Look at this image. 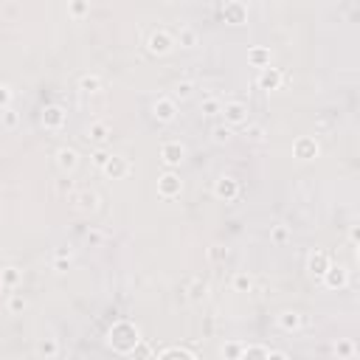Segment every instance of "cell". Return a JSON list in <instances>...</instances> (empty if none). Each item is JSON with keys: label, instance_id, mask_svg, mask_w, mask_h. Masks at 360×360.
<instances>
[{"label": "cell", "instance_id": "obj_17", "mask_svg": "<svg viewBox=\"0 0 360 360\" xmlns=\"http://www.w3.org/2000/svg\"><path fill=\"white\" fill-rule=\"evenodd\" d=\"M79 88L88 90V93H96V90L101 88V79L99 76H82L79 79Z\"/></svg>", "mask_w": 360, "mask_h": 360}, {"label": "cell", "instance_id": "obj_39", "mask_svg": "<svg viewBox=\"0 0 360 360\" xmlns=\"http://www.w3.org/2000/svg\"><path fill=\"white\" fill-rule=\"evenodd\" d=\"M70 11H73V14H82V11H88V6H85V3H73Z\"/></svg>", "mask_w": 360, "mask_h": 360}, {"label": "cell", "instance_id": "obj_18", "mask_svg": "<svg viewBox=\"0 0 360 360\" xmlns=\"http://www.w3.org/2000/svg\"><path fill=\"white\" fill-rule=\"evenodd\" d=\"M225 14L231 17V22H234V25H239V22H242V17H245V9H242V6H236V3H231V6H225Z\"/></svg>", "mask_w": 360, "mask_h": 360}, {"label": "cell", "instance_id": "obj_8", "mask_svg": "<svg viewBox=\"0 0 360 360\" xmlns=\"http://www.w3.org/2000/svg\"><path fill=\"white\" fill-rule=\"evenodd\" d=\"M155 115L160 118V121H172V118H175V101H172V99H160L155 104Z\"/></svg>", "mask_w": 360, "mask_h": 360}, {"label": "cell", "instance_id": "obj_40", "mask_svg": "<svg viewBox=\"0 0 360 360\" xmlns=\"http://www.w3.org/2000/svg\"><path fill=\"white\" fill-rule=\"evenodd\" d=\"M265 360H287V358H284L281 352H268V358H265Z\"/></svg>", "mask_w": 360, "mask_h": 360}, {"label": "cell", "instance_id": "obj_37", "mask_svg": "<svg viewBox=\"0 0 360 360\" xmlns=\"http://www.w3.org/2000/svg\"><path fill=\"white\" fill-rule=\"evenodd\" d=\"M88 242L99 245V242H101V234H99V231H90V234H88Z\"/></svg>", "mask_w": 360, "mask_h": 360}, {"label": "cell", "instance_id": "obj_11", "mask_svg": "<svg viewBox=\"0 0 360 360\" xmlns=\"http://www.w3.org/2000/svg\"><path fill=\"white\" fill-rule=\"evenodd\" d=\"M96 200H99V197H96L93 191H79L76 194V208L79 211H93V208H96Z\"/></svg>", "mask_w": 360, "mask_h": 360}, {"label": "cell", "instance_id": "obj_2", "mask_svg": "<svg viewBox=\"0 0 360 360\" xmlns=\"http://www.w3.org/2000/svg\"><path fill=\"white\" fill-rule=\"evenodd\" d=\"M172 45H175V40H172L169 31H155L149 37V51H152V54H166Z\"/></svg>", "mask_w": 360, "mask_h": 360}, {"label": "cell", "instance_id": "obj_33", "mask_svg": "<svg viewBox=\"0 0 360 360\" xmlns=\"http://www.w3.org/2000/svg\"><path fill=\"white\" fill-rule=\"evenodd\" d=\"M202 110H205V112H208V115H211V112H217V110H220V101L208 99V101H205V104H202Z\"/></svg>", "mask_w": 360, "mask_h": 360}, {"label": "cell", "instance_id": "obj_23", "mask_svg": "<svg viewBox=\"0 0 360 360\" xmlns=\"http://www.w3.org/2000/svg\"><path fill=\"white\" fill-rule=\"evenodd\" d=\"M191 90H194V85H191V82H183V85L175 88V99H189Z\"/></svg>", "mask_w": 360, "mask_h": 360}, {"label": "cell", "instance_id": "obj_5", "mask_svg": "<svg viewBox=\"0 0 360 360\" xmlns=\"http://www.w3.org/2000/svg\"><path fill=\"white\" fill-rule=\"evenodd\" d=\"M259 85H262L265 90H276L281 85V73L276 70V68H265L262 76H259Z\"/></svg>", "mask_w": 360, "mask_h": 360}, {"label": "cell", "instance_id": "obj_26", "mask_svg": "<svg viewBox=\"0 0 360 360\" xmlns=\"http://www.w3.org/2000/svg\"><path fill=\"white\" fill-rule=\"evenodd\" d=\"M223 355H228L231 360H239V355H242V346H239V343H228V346L223 349Z\"/></svg>", "mask_w": 360, "mask_h": 360}, {"label": "cell", "instance_id": "obj_6", "mask_svg": "<svg viewBox=\"0 0 360 360\" xmlns=\"http://www.w3.org/2000/svg\"><path fill=\"white\" fill-rule=\"evenodd\" d=\"M324 279H326L329 287H343L349 276H346V270H343V268H332V265H329V270L324 273Z\"/></svg>", "mask_w": 360, "mask_h": 360}, {"label": "cell", "instance_id": "obj_41", "mask_svg": "<svg viewBox=\"0 0 360 360\" xmlns=\"http://www.w3.org/2000/svg\"><path fill=\"white\" fill-rule=\"evenodd\" d=\"M6 124H9V127H14V124H17V115H14V112H9V115H6Z\"/></svg>", "mask_w": 360, "mask_h": 360}, {"label": "cell", "instance_id": "obj_20", "mask_svg": "<svg viewBox=\"0 0 360 360\" xmlns=\"http://www.w3.org/2000/svg\"><path fill=\"white\" fill-rule=\"evenodd\" d=\"M40 355H43V358H56V340L54 338H45L43 343H40Z\"/></svg>", "mask_w": 360, "mask_h": 360}, {"label": "cell", "instance_id": "obj_1", "mask_svg": "<svg viewBox=\"0 0 360 360\" xmlns=\"http://www.w3.org/2000/svg\"><path fill=\"white\" fill-rule=\"evenodd\" d=\"M223 115L228 124H245L248 121V107L245 104H239V101H228L223 107Z\"/></svg>", "mask_w": 360, "mask_h": 360}, {"label": "cell", "instance_id": "obj_38", "mask_svg": "<svg viewBox=\"0 0 360 360\" xmlns=\"http://www.w3.org/2000/svg\"><path fill=\"white\" fill-rule=\"evenodd\" d=\"M194 298H200V295H205V284H194V292H191Z\"/></svg>", "mask_w": 360, "mask_h": 360}, {"label": "cell", "instance_id": "obj_24", "mask_svg": "<svg viewBox=\"0 0 360 360\" xmlns=\"http://www.w3.org/2000/svg\"><path fill=\"white\" fill-rule=\"evenodd\" d=\"M214 141H217V144H228V141H231V130H228V127H217V130H214Z\"/></svg>", "mask_w": 360, "mask_h": 360}, {"label": "cell", "instance_id": "obj_7", "mask_svg": "<svg viewBox=\"0 0 360 360\" xmlns=\"http://www.w3.org/2000/svg\"><path fill=\"white\" fill-rule=\"evenodd\" d=\"M104 172H107L110 178H121V175H127V172H130V163H127L124 158H110V163L104 166Z\"/></svg>", "mask_w": 360, "mask_h": 360}, {"label": "cell", "instance_id": "obj_35", "mask_svg": "<svg viewBox=\"0 0 360 360\" xmlns=\"http://www.w3.org/2000/svg\"><path fill=\"white\" fill-rule=\"evenodd\" d=\"M335 352H338V355H349V352H352V343H338Z\"/></svg>", "mask_w": 360, "mask_h": 360}, {"label": "cell", "instance_id": "obj_22", "mask_svg": "<svg viewBox=\"0 0 360 360\" xmlns=\"http://www.w3.org/2000/svg\"><path fill=\"white\" fill-rule=\"evenodd\" d=\"M110 152H107V149H99V152H96V155H93V163H96V166L99 169H104L107 166V163H110Z\"/></svg>", "mask_w": 360, "mask_h": 360}, {"label": "cell", "instance_id": "obj_31", "mask_svg": "<svg viewBox=\"0 0 360 360\" xmlns=\"http://www.w3.org/2000/svg\"><path fill=\"white\" fill-rule=\"evenodd\" d=\"M225 256H228V250H223L220 245L211 248V259H214V262H220V259H225Z\"/></svg>", "mask_w": 360, "mask_h": 360}, {"label": "cell", "instance_id": "obj_34", "mask_svg": "<svg viewBox=\"0 0 360 360\" xmlns=\"http://www.w3.org/2000/svg\"><path fill=\"white\" fill-rule=\"evenodd\" d=\"M3 281H6V284H14V281H17V270L9 268L6 273H3Z\"/></svg>", "mask_w": 360, "mask_h": 360}, {"label": "cell", "instance_id": "obj_9", "mask_svg": "<svg viewBox=\"0 0 360 360\" xmlns=\"http://www.w3.org/2000/svg\"><path fill=\"white\" fill-rule=\"evenodd\" d=\"M163 160H166L169 166H178L180 160H183V146L180 144H166L163 146Z\"/></svg>", "mask_w": 360, "mask_h": 360}, {"label": "cell", "instance_id": "obj_29", "mask_svg": "<svg viewBox=\"0 0 360 360\" xmlns=\"http://www.w3.org/2000/svg\"><path fill=\"white\" fill-rule=\"evenodd\" d=\"M250 59L256 65H262V62H268V51H250Z\"/></svg>", "mask_w": 360, "mask_h": 360}, {"label": "cell", "instance_id": "obj_13", "mask_svg": "<svg viewBox=\"0 0 360 360\" xmlns=\"http://www.w3.org/2000/svg\"><path fill=\"white\" fill-rule=\"evenodd\" d=\"M79 163V155H76V149H59V166L65 169H76Z\"/></svg>", "mask_w": 360, "mask_h": 360}, {"label": "cell", "instance_id": "obj_14", "mask_svg": "<svg viewBox=\"0 0 360 360\" xmlns=\"http://www.w3.org/2000/svg\"><path fill=\"white\" fill-rule=\"evenodd\" d=\"M107 133H110V130H107V124H93V127L88 130V141L104 144V141H107Z\"/></svg>", "mask_w": 360, "mask_h": 360}, {"label": "cell", "instance_id": "obj_12", "mask_svg": "<svg viewBox=\"0 0 360 360\" xmlns=\"http://www.w3.org/2000/svg\"><path fill=\"white\" fill-rule=\"evenodd\" d=\"M315 152H318V146H315V141H310V138H304V141H298V144H295V155L304 158V160L315 158Z\"/></svg>", "mask_w": 360, "mask_h": 360}, {"label": "cell", "instance_id": "obj_27", "mask_svg": "<svg viewBox=\"0 0 360 360\" xmlns=\"http://www.w3.org/2000/svg\"><path fill=\"white\" fill-rule=\"evenodd\" d=\"M234 287L239 292H245V290H250V279H248V276H242V273H239V276H236L234 279Z\"/></svg>", "mask_w": 360, "mask_h": 360}, {"label": "cell", "instance_id": "obj_19", "mask_svg": "<svg viewBox=\"0 0 360 360\" xmlns=\"http://www.w3.org/2000/svg\"><path fill=\"white\" fill-rule=\"evenodd\" d=\"M178 43L186 45V48H194V45H197V34L191 31V28H183V31L178 34Z\"/></svg>", "mask_w": 360, "mask_h": 360}, {"label": "cell", "instance_id": "obj_28", "mask_svg": "<svg viewBox=\"0 0 360 360\" xmlns=\"http://www.w3.org/2000/svg\"><path fill=\"white\" fill-rule=\"evenodd\" d=\"M273 242H284V239H287V228H281V225H276V228H273Z\"/></svg>", "mask_w": 360, "mask_h": 360}, {"label": "cell", "instance_id": "obj_21", "mask_svg": "<svg viewBox=\"0 0 360 360\" xmlns=\"http://www.w3.org/2000/svg\"><path fill=\"white\" fill-rule=\"evenodd\" d=\"M265 358H268V352H265V349H259V346H253V349H248L239 360H265Z\"/></svg>", "mask_w": 360, "mask_h": 360}, {"label": "cell", "instance_id": "obj_36", "mask_svg": "<svg viewBox=\"0 0 360 360\" xmlns=\"http://www.w3.org/2000/svg\"><path fill=\"white\" fill-rule=\"evenodd\" d=\"M68 268H70V259L65 262L62 256H56V270H68Z\"/></svg>", "mask_w": 360, "mask_h": 360}, {"label": "cell", "instance_id": "obj_32", "mask_svg": "<svg viewBox=\"0 0 360 360\" xmlns=\"http://www.w3.org/2000/svg\"><path fill=\"white\" fill-rule=\"evenodd\" d=\"M9 99H11V90L6 88V85H0V107H3V104H9Z\"/></svg>", "mask_w": 360, "mask_h": 360}, {"label": "cell", "instance_id": "obj_30", "mask_svg": "<svg viewBox=\"0 0 360 360\" xmlns=\"http://www.w3.org/2000/svg\"><path fill=\"white\" fill-rule=\"evenodd\" d=\"M248 135H250L253 141H262V138H265V130H262V127H248Z\"/></svg>", "mask_w": 360, "mask_h": 360}, {"label": "cell", "instance_id": "obj_25", "mask_svg": "<svg viewBox=\"0 0 360 360\" xmlns=\"http://www.w3.org/2000/svg\"><path fill=\"white\" fill-rule=\"evenodd\" d=\"M9 310H11V313L25 310V298H22V295H11V298H9Z\"/></svg>", "mask_w": 360, "mask_h": 360}, {"label": "cell", "instance_id": "obj_3", "mask_svg": "<svg viewBox=\"0 0 360 360\" xmlns=\"http://www.w3.org/2000/svg\"><path fill=\"white\" fill-rule=\"evenodd\" d=\"M236 191H239V186H236L234 178H220L217 183H214V194L223 197V200H234Z\"/></svg>", "mask_w": 360, "mask_h": 360}, {"label": "cell", "instance_id": "obj_15", "mask_svg": "<svg viewBox=\"0 0 360 360\" xmlns=\"http://www.w3.org/2000/svg\"><path fill=\"white\" fill-rule=\"evenodd\" d=\"M43 124L45 127H59V124H62V110H59V107H48L45 115H43Z\"/></svg>", "mask_w": 360, "mask_h": 360}, {"label": "cell", "instance_id": "obj_10", "mask_svg": "<svg viewBox=\"0 0 360 360\" xmlns=\"http://www.w3.org/2000/svg\"><path fill=\"white\" fill-rule=\"evenodd\" d=\"M310 270H313V276H324L326 270H329L326 253H313V256H310Z\"/></svg>", "mask_w": 360, "mask_h": 360}, {"label": "cell", "instance_id": "obj_16", "mask_svg": "<svg viewBox=\"0 0 360 360\" xmlns=\"http://www.w3.org/2000/svg\"><path fill=\"white\" fill-rule=\"evenodd\" d=\"M279 324L284 326V329H298V326H301V315L298 313H281Z\"/></svg>", "mask_w": 360, "mask_h": 360}, {"label": "cell", "instance_id": "obj_4", "mask_svg": "<svg viewBox=\"0 0 360 360\" xmlns=\"http://www.w3.org/2000/svg\"><path fill=\"white\" fill-rule=\"evenodd\" d=\"M158 191H160V197H175L180 191V178L172 175V172H166V175L160 178V183H158Z\"/></svg>", "mask_w": 360, "mask_h": 360}]
</instances>
